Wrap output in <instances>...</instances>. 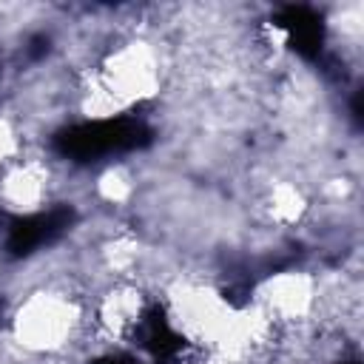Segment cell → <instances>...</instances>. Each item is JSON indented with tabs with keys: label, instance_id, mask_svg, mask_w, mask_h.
<instances>
[{
	"label": "cell",
	"instance_id": "cell-5",
	"mask_svg": "<svg viewBox=\"0 0 364 364\" xmlns=\"http://www.w3.org/2000/svg\"><path fill=\"white\" fill-rule=\"evenodd\" d=\"M97 364H139V361H134L128 355H108V358H100Z\"/></svg>",
	"mask_w": 364,
	"mask_h": 364
},
{
	"label": "cell",
	"instance_id": "cell-1",
	"mask_svg": "<svg viewBox=\"0 0 364 364\" xmlns=\"http://www.w3.org/2000/svg\"><path fill=\"white\" fill-rule=\"evenodd\" d=\"M154 139V131L139 117L94 119L63 128L54 134V151L71 162H97L117 154H131L145 148Z\"/></svg>",
	"mask_w": 364,
	"mask_h": 364
},
{
	"label": "cell",
	"instance_id": "cell-2",
	"mask_svg": "<svg viewBox=\"0 0 364 364\" xmlns=\"http://www.w3.org/2000/svg\"><path fill=\"white\" fill-rule=\"evenodd\" d=\"M74 222V210L60 205L51 210H40V213H28L11 222L9 236H6V250L11 256H28L34 250H40L43 245H51L54 239H60L68 225Z\"/></svg>",
	"mask_w": 364,
	"mask_h": 364
},
{
	"label": "cell",
	"instance_id": "cell-3",
	"mask_svg": "<svg viewBox=\"0 0 364 364\" xmlns=\"http://www.w3.org/2000/svg\"><path fill=\"white\" fill-rule=\"evenodd\" d=\"M276 23L287 34L290 48L299 57L316 60L321 54V48H324V23L310 6H284L279 11Z\"/></svg>",
	"mask_w": 364,
	"mask_h": 364
},
{
	"label": "cell",
	"instance_id": "cell-4",
	"mask_svg": "<svg viewBox=\"0 0 364 364\" xmlns=\"http://www.w3.org/2000/svg\"><path fill=\"white\" fill-rule=\"evenodd\" d=\"M139 344L154 358H173L182 350V336L171 327V321L165 318V313L159 307H154L139 321Z\"/></svg>",
	"mask_w": 364,
	"mask_h": 364
}]
</instances>
